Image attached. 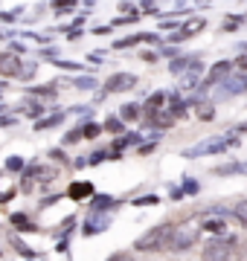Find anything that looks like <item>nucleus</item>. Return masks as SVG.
<instances>
[{"label":"nucleus","mask_w":247,"mask_h":261,"mask_svg":"<svg viewBox=\"0 0 247 261\" xmlns=\"http://www.w3.org/2000/svg\"><path fill=\"white\" fill-rule=\"evenodd\" d=\"M171 229H175L171 224L154 226V229H149L145 235H140V238L134 241V250L137 252H160V250H166L169 241H171Z\"/></svg>","instance_id":"1"},{"label":"nucleus","mask_w":247,"mask_h":261,"mask_svg":"<svg viewBox=\"0 0 247 261\" xmlns=\"http://www.w3.org/2000/svg\"><path fill=\"white\" fill-rule=\"evenodd\" d=\"M201 232H204V229H201L198 221H186V224L175 226V229H171L169 250H171V252H186L189 247H195V244H198Z\"/></svg>","instance_id":"2"},{"label":"nucleus","mask_w":247,"mask_h":261,"mask_svg":"<svg viewBox=\"0 0 247 261\" xmlns=\"http://www.w3.org/2000/svg\"><path fill=\"white\" fill-rule=\"evenodd\" d=\"M238 247V241L233 235L227 238H209L204 252H201V261H233V250Z\"/></svg>","instance_id":"3"},{"label":"nucleus","mask_w":247,"mask_h":261,"mask_svg":"<svg viewBox=\"0 0 247 261\" xmlns=\"http://www.w3.org/2000/svg\"><path fill=\"white\" fill-rule=\"evenodd\" d=\"M233 145H238L236 137L221 134V137H209V140L198 142V145H192V148H186L183 154H186V157H204V154H221V151L233 148Z\"/></svg>","instance_id":"4"},{"label":"nucleus","mask_w":247,"mask_h":261,"mask_svg":"<svg viewBox=\"0 0 247 261\" xmlns=\"http://www.w3.org/2000/svg\"><path fill=\"white\" fill-rule=\"evenodd\" d=\"M134 87H137V75L134 73H114V75H108L99 99H105V96H111V93H128Z\"/></svg>","instance_id":"5"},{"label":"nucleus","mask_w":247,"mask_h":261,"mask_svg":"<svg viewBox=\"0 0 247 261\" xmlns=\"http://www.w3.org/2000/svg\"><path fill=\"white\" fill-rule=\"evenodd\" d=\"M23 75V64H20V56H12L9 49L0 53V79L9 82V79H20Z\"/></svg>","instance_id":"6"},{"label":"nucleus","mask_w":247,"mask_h":261,"mask_svg":"<svg viewBox=\"0 0 247 261\" xmlns=\"http://www.w3.org/2000/svg\"><path fill=\"white\" fill-rule=\"evenodd\" d=\"M111 226V215H96V212H90L85 218V224H82V235H99V232H105Z\"/></svg>","instance_id":"7"},{"label":"nucleus","mask_w":247,"mask_h":261,"mask_svg":"<svg viewBox=\"0 0 247 261\" xmlns=\"http://www.w3.org/2000/svg\"><path fill=\"white\" fill-rule=\"evenodd\" d=\"M230 73H233V64H230V61H218V64H212V67H209V75H207V82L201 84V90H209L212 84L224 82V79H227Z\"/></svg>","instance_id":"8"},{"label":"nucleus","mask_w":247,"mask_h":261,"mask_svg":"<svg viewBox=\"0 0 247 261\" xmlns=\"http://www.w3.org/2000/svg\"><path fill=\"white\" fill-rule=\"evenodd\" d=\"M221 209H215V215L209 212L207 218H204V221H201V229H207L209 235H212V238H224V232H227V226H224V221H221Z\"/></svg>","instance_id":"9"},{"label":"nucleus","mask_w":247,"mask_h":261,"mask_svg":"<svg viewBox=\"0 0 247 261\" xmlns=\"http://www.w3.org/2000/svg\"><path fill=\"white\" fill-rule=\"evenodd\" d=\"M93 183L90 180H76V183H70V189H67V197L70 200H85V197H93Z\"/></svg>","instance_id":"10"},{"label":"nucleus","mask_w":247,"mask_h":261,"mask_svg":"<svg viewBox=\"0 0 247 261\" xmlns=\"http://www.w3.org/2000/svg\"><path fill=\"white\" fill-rule=\"evenodd\" d=\"M111 209H116V197H111V195H93L90 197V212L111 215Z\"/></svg>","instance_id":"11"},{"label":"nucleus","mask_w":247,"mask_h":261,"mask_svg":"<svg viewBox=\"0 0 247 261\" xmlns=\"http://www.w3.org/2000/svg\"><path fill=\"white\" fill-rule=\"evenodd\" d=\"M145 119H149V125H152L154 130H163V128H171V125H175V116H171L169 108H166V111H157V113H149Z\"/></svg>","instance_id":"12"},{"label":"nucleus","mask_w":247,"mask_h":261,"mask_svg":"<svg viewBox=\"0 0 247 261\" xmlns=\"http://www.w3.org/2000/svg\"><path fill=\"white\" fill-rule=\"evenodd\" d=\"M207 27V20L204 18H192V20H186V23H181V32L171 38V41H181V38H192V35H198L201 29Z\"/></svg>","instance_id":"13"},{"label":"nucleus","mask_w":247,"mask_h":261,"mask_svg":"<svg viewBox=\"0 0 247 261\" xmlns=\"http://www.w3.org/2000/svg\"><path fill=\"white\" fill-rule=\"evenodd\" d=\"M18 111L23 113V116H29V119H35V122L44 119V102H38V99H27Z\"/></svg>","instance_id":"14"},{"label":"nucleus","mask_w":247,"mask_h":261,"mask_svg":"<svg viewBox=\"0 0 247 261\" xmlns=\"http://www.w3.org/2000/svg\"><path fill=\"white\" fill-rule=\"evenodd\" d=\"M27 93L29 99H56L58 90H56V84H32V87H27Z\"/></svg>","instance_id":"15"},{"label":"nucleus","mask_w":247,"mask_h":261,"mask_svg":"<svg viewBox=\"0 0 247 261\" xmlns=\"http://www.w3.org/2000/svg\"><path fill=\"white\" fill-rule=\"evenodd\" d=\"M201 73H204V64H198V61H195V64H192L189 70L183 73V79H181V87H183V90H192V87H198Z\"/></svg>","instance_id":"16"},{"label":"nucleus","mask_w":247,"mask_h":261,"mask_svg":"<svg viewBox=\"0 0 247 261\" xmlns=\"http://www.w3.org/2000/svg\"><path fill=\"white\" fill-rule=\"evenodd\" d=\"M233 93H247V73H238L233 75L227 84H224V96H233Z\"/></svg>","instance_id":"17"},{"label":"nucleus","mask_w":247,"mask_h":261,"mask_svg":"<svg viewBox=\"0 0 247 261\" xmlns=\"http://www.w3.org/2000/svg\"><path fill=\"white\" fill-rule=\"evenodd\" d=\"M163 105H166V93H163V90H157V93H152L149 99H145L143 113H145V116H149V113H157V111H163Z\"/></svg>","instance_id":"18"},{"label":"nucleus","mask_w":247,"mask_h":261,"mask_svg":"<svg viewBox=\"0 0 247 261\" xmlns=\"http://www.w3.org/2000/svg\"><path fill=\"white\" fill-rule=\"evenodd\" d=\"M12 226H15L18 232H41L38 226L32 224V221H29L23 212H15V215H12Z\"/></svg>","instance_id":"19"},{"label":"nucleus","mask_w":247,"mask_h":261,"mask_svg":"<svg viewBox=\"0 0 247 261\" xmlns=\"http://www.w3.org/2000/svg\"><path fill=\"white\" fill-rule=\"evenodd\" d=\"M64 119H67V113L64 111H56L53 116H44L41 122H35V130H50V128H56V125H61Z\"/></svg>","instance_id":"20"},{"label":"nucleus","mask_w":247,"mask_h":261,"mask_svg":"<svg viewBox=\"0 0 247 261\" xmlns=\"http://www.w3.org/2000/svg\"><path fill=\"white\" fill-rule=\"evenodd\" d=\"M140 116H143V105H122V108H119V119L122 122H137L140 119Z\"/></svg>","instance_id":"21"},{"label":"nucleus","mask_w":247,"mask_h":261,"mask_svg":"<svg viewBox=\"0 0 247 261\" xmlns=\"http://www.w3.org/2000/svg\"><path fill=\"white\" fill-rule=\"evenodd\" d=\"M9 244H12V247H15V250L20 252V255H23V258H29V261H32L35 255H38V252L32 250L29 244H23V241H20V235H18V232H12V235H9Z\"/></svg>","instance_id":"22"},{"label":"nucleus","mask_w":247,"mask_h":261,"mask_svg":"<svg viewBox=\"0 0 247 261\" xmlns=\"http://www.w3.org/2000/svg\"><path fill=\"white\" fill-rule=\"evenodd\" d=\"M27 160L18 157V154H12V157H6V171H12V174H23L27 171Z\"/></svg>","instance_id":"23"},{"label":"nucleus","mask_w":247,"mask_h":261,"mask_svg":"<svg viewBox=\"0 0 247 261\" xmlns=\"http://www.w3.org/2000/svg\"><path fill=\"white\" fill-rule=\"evenodd\" d=\"M192 64H195L192 58L181 56V58H175V61H171V64H169V73H171V75H183V73H186V70H189Z\"/></svg>","instance_id":"24"},{"label":"nucleus","mask_w":247,"mask_h":261,"mask_svg":"<svg viewBox=\"0 0 247 261\" xmlns=\"http://www.w3.org/2000/svg\"><path fill=\"white\" fill-rule=\"evenodd\" d=\"M195 113H198V119H201V122H212V119H215V105L198 102V105H195Z\"/></svg>","instance_id":"25"},{"label":"nucleus","mask_w":247,"mask_h":261,"mask_svg":"<svg viewBox=\"0 0 247 261\" xmlns=\"http://www.w3.org/2000/svg\"><path fill=\"white\" fill-rule=\"evenodd\" d=\"M215 174H247V163H224L215 168Z\"/></svg>","instance_id":"26"},{"label":"nucleus","mask_w":247,"mask_h":261,"mask_svg":"<svg viewBox=\"0 0 247 261\" xmlns=\"http://www.w3.org/2000/svg\"><path fill=\"white\" fill-rule=\"evenodd\" d=\"M58 177L56 168H47V166H35V180L38 183H53V180Z\"/></svg>","instance_id":"27"},{"label":"nucleus","mask_w":247,"mask_h":261,"mask_svg":"<svg viewBox=\"0 0 247 261\" xmlns=\"http://www.w3.org/2000/svg\"><path fill=\"white\" fill-rule=\"evenodd\" d=\"M56 67H61V70H67V73H85V70H93V67L79 64V61H64V58H58Z\"/></svg>","instance_id":"28"},{"label":"nucleus","mask_w":247,"mask_h":261,"mask_svg":"<svg viewBox=\"0 0 247 261\" xmlns=\"http://www.w3.org/2000/svg\"><path fill=\"white\" fill-rule=\"evenodd\" d=\"M102 128L108 130V134H116V137H119V134H122V128H125V122L119 119V116H108Z\"/></svg>","instance_id":"29"},{"label":"nucleus","mask_w":247,"mask_h":261,"mask_svg":"<svg viewBox=\"0 0 247 261\" xmlns=\"http://www.w3.org/2000/svg\"><path fill=\"white\" fill-rule=\"evenodd\" d=\"M32 183H35V166H29L20 177V192H32Z\"/></svg>","instance_id":"30"},{"label":"nucleus","mask_w":247,"mask_h":261,"mask_svg":"<svg viewBox=\"0 0 247 261\" xmlns=\"http://www.w3.org/2000/svg\"><path fill=\"white\" fill-rule=\"evenodd\" d=\"M82 140H85V130H82V125H79V128H73L64 140H61V145H76V142H82Z\"/></svg>","instance_id":"31"},{"label":"nucleus","mask_w":247,"mask_h":261,"mask_svg":"<svg viewBox=\"0 0 247 261\" xmlns=\"http://www.w3.org/2000/svg\"><path fill=\"white\" fill-rule=\"evenodd\" d=\"M233 215H236V221L241 226H247V200H238V203L233 206Z\"/></svg>","instance_id":"32"},{"label":"nucleus","mask_w":247,"mask_h":261,"mask_svg":"<svg viewBox=\"0 0 247 261\" xmlns=\"http://www.w3.org/2000/svg\"><path fill=\"white\" fill-rule=\"evenodd\" d=\"M73 84H76L79 90H93L96 79H93V75H76V79H73Z\"/></svg>","instance_id":"33"},{"label":"nucleus","mask_w":247,"mask_h":261,"mask_svg":"<svg viewBox=\"0 0 247 261\" xmlns=\"http://www.w3.org/2000/svg\"><path fill=\"white\" fill-rule=\"evenodd\" d=\"M82 130H85V140H96V137L102 134V125H96V122H85Z\"/></svg>","instance_id":"34"},{"label":"nucleus","mask_w":247,"mask_h":261,"mask_svg":"<svg viewBox=\"0 0 247 261\" xmlns=\"http://www.w3.org/2000/svg\"><path fill=\"white\" fill-rule=\"evenodd\" d=\"M198 192H201L198 180H192V177H186V180H183V195H198Z\"/></svg>","instance_id":"35"},{"label":"nucleus","mask_w":247,"mask_h":261,"mask_svg":"<svg viewBox=\"0 0 247 261\" xmlns=\"http://www.w3.org/2000/svg\"><path fill=\"white\" fill-rule=\"evenodd\" d=\"M105 160H108V151H93V154L87 157V166H102Z\"/></svg>","instance_id":"36"},{"label":"nucleus","mask_w":247,"mask_h":261,"mask_svg":"<svg viewBox=\"0 0 247 261\" xmlns=\"http://www.w3.org/2000/svg\"><path fill=\"white\" fill-rule=\"evenodd\" d=\"M18 15H20V9H15V12H0V23H6V27H9V23H15V20H18Z\"/></svg>","instance_id":"37"},{"label":"nucleus","mask_w":247,"mask_h":261,"mask_svg":"<svg viewBox=\"0 0 247 261\" xmlns=\"http://www.w3.org/2000/svg\"><path fill=\"white\" fill-rule=\"evenodd\" d=\"M9 53H12V56H23V53H27V44H20V41L12 38V41H9Z\"/></svg>","instance_id":"38"},{"label":"nucleus","mask_w":247,"mask_h":261,"mask_svg":"<svg viewBox=\"0 0 247 261\" xmlns=\"http://www.w3.org/2000/svg\"><path fill=\"white\" fill-rule=\"evenodd\" d=\"M157 200H160L157 195H145V197H140V200H134V206H157Z\"/></svg>","instance_id":"39"},{"label":"nucleus","mask_w":247,"mask_h":261,"mask_svg":"<svg viewBox=\"0 0 247 261\" xmlns=\"http://www.w3.org/2000/svg\"><path fill=\"white\" fill-rule=\"evenodd\" d=\"M73 6H76L73 0H56V3H53V9H56V12H70Z\"/></svg>","instance_id":"40"},{"label":"nucleus","mask_w":247,"mask_h":261,"mask_svg":"<svg viewBox=\"0 0 247 261\" xmlns=\"http://www.w3.org/2000/svg\"><path fill=\"white\" fill-rule=\"evenodd\" d=\"M50 157L56 160V163H61V166H67V154H64V148H53V151H50Z\"/></svg>","instance_id":"41"},{"label":"nucleus","mask_w":247,"mask_h":261,"mask_svg":"<svg viewBox=\"0 0 247 261\" xmlns=\"http://www.w3.org/2000/svg\"><path fill=\"white\" fill-rule=\"evenodd\" d=\"M35 70H38V64H23V75H20V79H23V82H29V79L35 75Z\"/></svg>","instance_id":"42"},{"label":"nucleus","mask_w":247,"mask_h":261,"mask_svg":"<svg viewBox=\"0 0 247 261\" xmlns=\"http://www.w3.org/2000/svg\"><path fill=\"white\" fill-rule=\"evenodd\" d=\"M15 195H18V189H15V186L6 189V192H0V203H9V200H12Z\"/></svg>","instance_id":"43"},{"label":"nucleus","mask_w":247,"mask_h":261,"mask_svg":"<svg viewBox=\"0 0 247 261\" xmlns=\"http://www.w3.org/2000/svg\"><path fill=\"white\" fill-rule=\"evenodd\" d=\"M15 113H9V116H0V128H9V125H15Z\"/></svg>","instance_id":"44"},{"label":"nucleus","mask_w":247,"mask_h":261,"mask_svg":"<svg viewBox=\"0 0 247 261\" xmlns=\"http://www.w3.org/2000/svg\"><path fill=\"white\" fill-rule=\"evenodd\" d=\"M236 27H241V18H238V15H230V18H227V27H224V29H236Z\"/></svg>","instance_id":"45"},{"label":"nucleus","mask_w":247,"mask_h":261,"mask_svg":"<svg viewBox=\"0 0 247 261\" xmlns=\"http://www.w3.org/2000/svg\"><path fill=\"white\" fill-rule=\"evenodd\" d=\"M108 261H137V258H131L128 252H116V255H111Z\"/></svg>","instance_id":"46"},{"label":"nucleus","mask_w":247,"mask_h":261,"mask_svg":"<svg viewBox=\"0 0 247 261\" xmlns=\"http://www.w3.org/2000/svg\"><path fill=\"white\" fill-rule=\"evenodd\" d=\"M154 145H157V142H143V145H140L137 151H140V154H152V151H154Z\"/></svg>","instance_id":"47"},{"label":"nucleus","mask_w":247,"mask_h":261,"mask_svg":"<svg viewBox=\"0 0 247 261\" xmlns=\"http://www.w3.org/2000/svg\"><path fill=\"white\" fill-rule=\"evenodd\" d=\"M236 67H238V73H247V58L241 56V58H238V61H236Z\"/></svg>","instance_id":"48"},{"label":"nucleus","mask_w":247,"mask_h":261,"mask_svg":"<svg viewBox=\"0 0 247 261\" xmlns=\"http://www.w3.org/2000/svg\"><path fill=\"white\" fill-rule=\"evenodd\" d=\"M178 27V20H160V29H175Z\"/></svg>","instance_id":"49"},{"label":"nucleus","mask_w":247,"mask_h":261,"mask_svg":"<svg viewBox=\"0 0 247 261\" xmlns=\"http://www.w3.org/2000/svg\"><path fill=\"white\" fill-rule=\"evenodd\" d=\"M87 166V157H76V163H73V168H85Z\"/></svg>","instance_id":"50"},{"label":"nucleus","mask_w":247,"mask_h":261,"mask_svg":"<svg viewBox=\"0 0 247 261\" xmlns=\"http://www.w3.org/2000/svg\"><path fill=\"white\" fill-rule=\"evenodd\" d=\"M56 250H58V252H67V235L61 238V241H58V247H56Z\"/></svg>","instance_id":"51"},{"label":"nucleus","mask_w":247,"mask_h":261,"mask_svg":"<svg viewBox=\"0 0 247 261\" xmlns=\"http://www.w3.org/2000/svg\"><path fill=\"white\" fill-rule=\"evenodd\" d=\"M0 113H6V105H3V102H0Z\"/></svg>","instance_id":"52"},{"label":"nucleus","mask_w":247,"mask_h":261,"mask_svg":"<svg viewBox=\"0 0 247 261\" xmlns=\"http://www.w3.org/2000/svg\"><path fill=\"white\" fill-rule=\"evenodd\" d=\"M238 130H247V122H244V125H238Z\"/></svg>","instance_id":"53"},{"label":"nucleus","mask_w":247,"mask_h":261,"mask_svg":"<svg viewBox=\"0 0 247 261\" xmlns=\"http://www.w3.org/2000/svg\"><path fill=\"white\" fill-rule=\"evenodd\" d=\"M0 255H3V252H0Z\"/></svg>","instance_id":"54"}]
</instances>
